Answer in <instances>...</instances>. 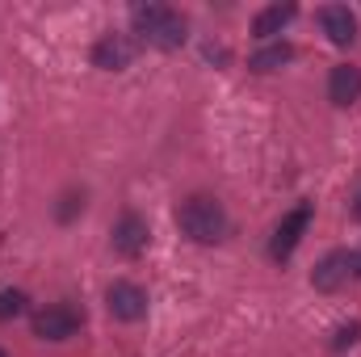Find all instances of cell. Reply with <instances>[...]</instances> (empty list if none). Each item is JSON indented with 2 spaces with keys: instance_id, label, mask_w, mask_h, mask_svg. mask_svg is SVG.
Here are the masks:
<instances>
[{
  "instance_id": "3",
  "label": "cell",
  "mask_w": 361,
  "mask_h": 357,
  "mask_svg": "<svg viewBox=\"0 0 361 357\" xmlns=\"http://www.w3.org/2000/svg\"><path fill=\"white\" fill-rule=\"evenodd\" d=\"M80 324H85V311H76L72 303H51V307H42L30 320V328H34L38 341H68V337L80 332Z\"/></svg>"
},
{
  "instance_id": "12",
  "label": "cell",
  "mask_w": 361,
  "mask_h": 357,
  "mask_svg": "<svg viewBox=\"0 0 361 357\" xmlns=\"http://www.w3.org/2000/svg\"><path fill=\"white\" fill-rule=\"evenodd\" d=\"M294 59V47L290 42H269V47H261L252 59H248V68L252 72H277V68H286Z\"/></svg>"
},
{
  "instance_id": "17",
  "label": "cell",
  "mask_w": 361,
  "mask_h": 357,
  "mask_svg": "<svg viewBox=\"0 0 361 357\" xmlns=\"http://www.w3.org/2000/svg\"><path fill=\"white\" fill-rule=\"evenodd\" d=\"M353 219L361 223V185H357V198H353Z\"/></svg>"
},
{
  "instance_id": "16",
  "label": "cell",
  "mask_w": 361,
  "mask_h": 357,
  "mask_svg": "<svg viewBox=\"0 0 361 357\" xmlns=\"http://www.w3.org/2000/svg\"><path fill=\"white\" fill-rule=\"evenodd\" d=\"M349 265H353V277H361V248L357 253H349Z\"/></svg>"
},
{
  "instance_id": "1",
  "label": "cell",
  "mask_w": 361,
  "mask_h": 357,
  "mask_svg": "<svg viewBox=\"0 0 361 357\" xmlns=\"http://www.w3.org/2000/svg\"><path fill=\"white\" fill-rule=\"evenodd\" d=\"M177 227L193 244H219L227 240V210L210 193H189L177 206Z\"/></svg>"
},
{
  "instance_id": "4",
  "label": "cell",
  "mask_w": 361,
  "mask_h": 357,
  "mask_svg": "<svg viewBox=\"0 0 361 357\" xmlns=\"http://www.w3.org/2000/svg\"><path fill=\"white\" fill-rule=\"evenodd\" d=\"M311 214H315L311 202H298L290 214H281V223H277V231H273V240H269V257L273 261H290V257H294L298 240H302L307 227H311Z\"/></svg>"
},
{
  "instance_id": "14",
  "label": "cell",
  "mask_w": 361,
  "mask_h": 357,
  "mask_svg": "<svg viewBox=\"0 0 361 357\" xmlns=\"http://www.w3.org/2000/svg\"><path fill=\"white\" fill-rule=\"evenodd\" d=\"M76 210H85V193H63V206H59L55 214H59V223H72Z\"/></svg>"
},
{
  "instance_id": "15",
  "label": "cell",
  "mask_w": 361,
  "mask_h": 357,
  "mask_svg": "<svg viewBox=\"0 0 361 357\" xmlns=\"http://www.w3.org/2000/svg\"><path fill=\"white\" fill-rule=\"evenodd\" d=\"M357 341H361V324H349V328H341V332H336L332 349H349V345H357Z\"/></svg>"
},
{
  "instance_id": "18",
  "label": "cell",
  "mask_w": 361,
  "mask_h": 357,
  "mask_svg": "<svg viewBox=\"0 0 361 357\" xmlns=\"http://www.w3.org/2000/svg\"><path fill=\"white\" fill-rule=\"evenodd\" d=\"M0 357H8V353H4V349H0Z\"/></svg>"
},
{
  "instance_id": "11",
  "label": "cell",
  "mask_w": 361,
  "mask_h": 357,
  "mask_svg": "<svg viewBox=\"0 0 361 357\" xmlns=\"http://www.w3.org/2000/svg\"><path fill=\"white\" fill-rule=\"evenodd\" d=\"M294 17H298V4H269V8H261V13L252 17V34L265 42V38H273V34H281Z\"/></svg>"
},
{
  "instance_id": "8",
  "label": "cell",
  "mask_w": 361,
  "mask_h": 357,
  "mask_svg": "<svg viewBox=\"0 0 361 357\" xmlns=\"http://www.w3.org/2000/svg\"><path fill=\"white\" fill-rule=\"evenodd\" d=\"M353 277V265H349V253H328L319 265L311 269V286L315 290H324V294H332V290H341L345 282Z\"/></svg>"
},
{
  "instance_id": "5",
  "label": "cell",
  "mask_w": 361,
  "mask_h": 357,
  "mask_svg": "<svg viewBox=\"0 0 361 357\" xmlns=\"http://www.w3.org/2000/svg\"><path fill=\"white\" fill-rule=\"evenodd\" d=\"M109 244H114V253H118V257H126V261L143 257V253H147V244H152L147 219H143V214H135V210H126V214L114 223V231H109Z\"/></svg>"
},
{
  "instance_id": "10",
  "label": "cell",
  "mask_w": 361,
  "mask_h": 357,
  "mask_svg": "<svg viewBox=\"0 0 361 357\" xmlns=\"http://www.w3.org/2000/svg\"><path fill=\"white\" fill-rule=\"evenodd\" d=\"M361 97V68H353V63H336L332 68V76H328V101L332 105H353Z\"/></svg>"
},
{
  "instance_id": "2",
  "label": "cell",
  "mask_w": 361,
  "mask_h": 357,
  "mask_svg": "<svg viewBox=\"0 0 361 357\" xmlns=\"http://www.w3.org/2000/svg\"><path fill=\"white\" fill-rule=\"evenodd\" d=\"M130 25L139 34V42L156 47V51H177L185 42V17L169 4H135L130 8Z\"/></svg>"
},
{
  "instance_id": "9",
  "label": "cell",
  "mask_w": 361,
  "mask_h": 357,
  "mask_svg": "<svg viewBox=\"0 0 361 357\" xmlns=\"http://www.w3.org/2000/svg\"><path fill=\"white\" fill-rule=\"evenodd\" d=\"M319 25H324V34L336 47H349L357 38V17L349 13V4H324L319 8Z\"/></svg>"
},
{
  "instance_id": "6",
  "label": "cell",
  "mask_w": 361,
  "mask_h": 357,
  "mask_svg": "<svg viewBox=\"0 0 361 357\" xmlns=\"http://www.w3.org/2000/svg\"><path fill=\"white\" fill-rule=\"evenodd\" d=\"M105 307H109L114 320L135 324V320L147 315V290H143L139 282H114V286L105 290Z\"/></svg>"
},
{
  "instance_id": "7",
  "label": "cell",
  "mask_w": 361,
  "mask_h": 357,
  "mask_svg": "<svg viewBox=\"0 0 361 357\" xmlns=\"http://www.w3.org/2000/svg\"><path fill=\"white\" fill-rule=\"evenodd\" d=\"M135 55H139V42H135L130 34H105V38H97V47H92V63H97L101 72H122V68L135 63Z\"/></svg>"
},
{
  "instance_id": "13",
  "label": "cell",
  "mask_w": 361,
  "mask_h": 357,
  "mask_svg": "<svg viewBox=\"0 0 361 357\" xmlns=\"http://www.w3.org/2000/svg\"><path fill=\"white\" fill-rule=\"evenodd\" d=\"M25 307H30L25 290H0V324H4V320H17Z\"/></svg>"
}]
</instances>
